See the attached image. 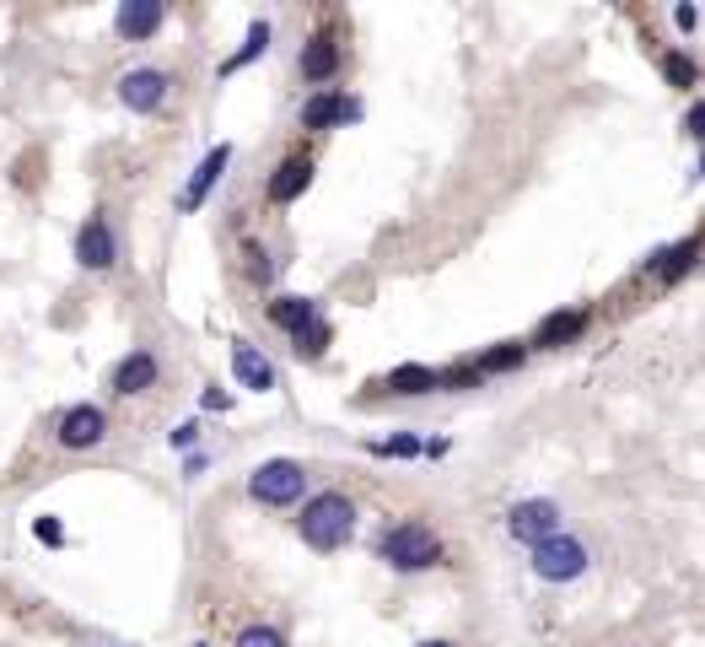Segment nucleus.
Listing matches in <instances>:
<instances>
[{"mask_svg": "<svg viewBox=\"0 0 705 647\" xmlns=\"http://www.w3.org/2000/svg\"><path fill=\"white\" fill-rule=\"evenodd\" d=\"M507 534L534 550V545H544L550 534H561V507H555L550 496H528V502H517V507L507 512Z\"/></svg>", "mask_w": 705, "mask_h": 647, "instance_id": "obj_7", "label": "nucleus"}, {"mask_svg": "<svg viewBox=\"0 0 705 647\" xmlns=\"http://www.w3.org/2000/svg\"><path fill=\"white\" fill-rule=\"evenodd\" d=\"M695 254H701V238H684V243H674V249H657V254L646 259V270H652L657 281H684L690 265H695Z\"/></svg>", "mask_w": 705, "mask_h": 647, "instance_id": "obj_15", "label": "nucleus"}, {"mask_svg": "<svg viewBox=\"0 0 705 647\" xmlns=\"http://www.w3.org/2000/svg\"><path fill=\"white\" fill-rule=\"evenodd\" d=\"M232 372H238V383L254 389V394H270V389H275V367H270V356H265L259 345H248V340L232 345Z\"/></svg>", "mask_w": 705, "mask_h": 647, "instance_id": "obj_14", "label": "nucleus"}, {"mask_svg": "<svg viewBox=\"0 0 705 647\" xmlns=\"http://www.w3.org/2000/svg\"><path fill=\"white\" fill-rule=\"evenodd\" d=\"M674 22H679L684 33H695V22H701V11H695V5H679V11H674Z\"/></svg>", "mask_w": 705, "mask_h": 647, "instance_id": "obj_31", "label": "nucleus"}, {"mask_svg": "<svg viewBox=\"0 0 705 647\" xmlns=\"http://www.w3.org/2000/svg\"><path fill=\"white\" fill-rule=\"evenodd\" d=\"M200 405H205V410H227V405H232V394H227V389H205V394H200Z\"/></svg>", "mask_w": 705, "mask_h": 647, "instance_id": "obj_29", "label": "nucleus"}, {"mask_svg": "<svg viewBox=\"0 0 705 647\" xmlns=\"http://www.w3.org/2000/svg\"><path fill=\"white\" fill-rule=\"evenodd\" d=\"M329 334H334V329H329L323 319H312L307 329H296V334H291V340H296V356H323V351H329Z\"/></svg>", "mask_w": 705, "mask_h": 647, "instance_id": "obj_22", "label": "nucleus"}, {"mask_svg": "<svg viewBox=\"0 0 705 647\" xmlns=\"http://www.w3.org/2000/svg\"><path fill=\"white\" fill-rule=\"evenodd\" d=\"M372 454H377V459H415V454H425V443L415 432H399V437H388V443H372Z\"/></svg>", "mask_w": 705, "mask_h": 647, "instance_id": "obj_23", "label": "nucleus"}, {"mask_svg": "<svg viewBox=\"0 0 705 647\" xmlns=\"http://www.w3.org/2000/svg\"><path fill=\"white\" fill-rule=\"evenodd\" d=\"M238 647H285V637L275 626H243V632H238Z\"/></svg>", "mask_w": 705, "mask_h": 647, "instance_id": "obj_25", "label": "nucleus"}, {"mask_svg": "<svg viewBox=\"0 0 705 647\" xmlns=\"http://www.w3.org/2000/svg\"><path fill=\"white\" fill-rule=\"evenodd\" d=\"M194 647H210V643H194Z\"/></svg>", "mask_w": 705, "mask_h": 647, "instance_id": "obj_33", "label": "nucleus"}, {"mask_svg": "<svg viewBox=\"0 0 705 647\" xmlns=\"http://www.w3.org/2000/svg\"><path fill=\"white\" fill-rule=\"evenodd\" d=\"M167 92H172V76L156 71V65H141V71H125V76H119V103L136 109V114H156V109L167 103Z\"/></svg>", "mask_w": 705, "mask_h": 647, "instance_id": "obj_8", "label": "nucleus"}, {"mask_svg": "<svg viewBox=\"0 0 705 647\" xmlns=\"http://www.w3.org/2000/svg\"><path fill=\"white\" fill-rule=\"evenodd\" d=\"M227 162H232V147H227V141H221V147H210V152H205V162H200V167H194V178H189V183H183V194H178V211H183V216H189V211H200V205H205V194H210V189H216V178H221V173H227Z\"/></svg>", "mask_w": 705, "mask_h": 647, "instance_id": "obj_10", "label": "nucleus"}, {"mask_svg": "<svg viewBox=\"0 0 705 647\" xmlns=\"http://www.w3.org/2000/svg\"><path fill=\"white\" fill-rule=\"evenodd\" d=\"M54 443L65 454H87V448H103L108 443V416L98 405H70L60 421H54Z\"/></svg>", "mask_w": 705, "mask_h": 647, "instance_id": "obj_5", "label": "nucleus"}, {"mask_svg": "<svg viewBox=\"0 0 705 647\" xmlns=\"http://www.w3.org/2000/svg\"><path fill=\"white\" fill-rule=\"evenodd\" d=\"M194 437H200V427H194V421H183V427L172 432V448H194Z\"/></svg>", "mask_w": 705, "mask_h": 647, "instance_id": "obj_30", "label": "nucleus"}, {"mask_svg": "<svg viewBox=\"0 0 705 647\" xmlns=\"http://www.w3.org/2000/svg\"><path fill=\"white\" fill-rule=\"evenodd\" d=\"M587 572V545L571 534H550L544 545H534V578L544 583H576Z\"/></svg>", "mask_w": 705, "mask_h": 647, "instance_id": "obj_4", "label": "nucleus"}, {"mask_svg": "<svg viewBox=\"0 0 705 647\" xmlns=\"http://www.w3.org/2000/svg\"><path fill=\"white\" fill-rule=\"evenodd\" d=\"M701 173H705V167H701Z\"/></svg>", "mask_w": 705, "mask_h": 647, "instance_id": "obj_34", "label": "nucleus"}, {"mask_svg": "<svg viewBox=\"0 0 705 647\" xmlns=\"http://www.w3.org/2000/svg\"><path fill=\"white\" fill-rule=\"evenodd\" d=\"M302 491H307V470L296 459H265L248 475V496L259 507H291V502H302Z\"/></svg>", "mask_w": 705, "mask_h": 647, "instance_id": "obj_3", "label": "nucleus"}, {"mask_svg": "<svg viewBox=\"0 0 705 647\" xmlns=\"http://www.w3.org/2000/svg\"><path fill=\"white\" fill-rule=\"evenodd\" d=\"M377 556L394 567V572H431V567H441V534L431 529V523H415V518H405V523H394L383 540H377Z\"/></svg>", "mask_w": 705, "mask_h": 647, "instance_id": "obj_2", "label": "nucleus"}, {"mask_svg": "<svg viewBox=\"0 0 705 647\" xmlns=\"http://www.w3.org/2000/svg\"><path fill=\"white\" fill-rule=\"evenodd\" d=\"M307 183H312V157H285L281 167H275V178H270V200H275V205H291Z\"/></svg>", "mask_w": 705, "mask_h": 647, "instance_id": "obj_16", "label": "nucleus"}, {"mask_svg": "<svg viewBox=\"0 0 705 647\" xmlns=\"http://www.w3.org/2000/svg\"><path fill=\"white\" fill-rule=\"evenodd\" d=\"M587 308H565V314H550V319L539 324V334H534V345H544V351H555V345H571L581 329H587Z\"/></svg>", "mask_w": 705, "mask_h": 647, "instance_id": "obj_17", "label": "nucleus"}, {"mask_svg": "<svg viewBox=\"0 0 705 647\" xmlns=\"http://www.w3.org/2000/svg\"><path fill=\"white\" fill-rule=\"evenodd\" d=\"M684 130H690V136H695V141L705 147V103H695V109L684 114Z\"/></svg>", "mask_w": 705, "mask_h": 647, "instance_id": "obj_28", "label": "nucleus"}, {"mask_svg": "<svg viewBox=\"0 0 705 647\" xmlns=\"http://www.w3.org/2000/svg\"><path fill=\"white\" fill-rule=\"evenodd\" d=\"M361 119V103L356 98H339V92H312L307 103H302V125L307 130H334V125H356Z\"/></svg>", "mask_w": 705, "mask_h": 647, "instance_id": "obj_9", "label": "nucleus"}, {"mask_svg": "<svg viewBox=\"0 0 705 647\" xmlns=\"http://www.w3.org/2000/svg\"><path fill=\"white\" fill-rule=\"evenodd\" d=\"M296 71H302L312 87H329V81H334V71H339V43H334L329 33L307 38V43H302V60H296Z\"/></svg>", "mask_w": 705, "mask_h": 647, "instance_id": "obj_13", "label": "nucleus"}, {"mask_svg": "<svg viewBox=\"0 0 705 647\" xmlns=\"http://www.w3.org/2000/svg\"><path fill=\"white\" fill-rule=\"evenodd\" d=\"M296 534L312 545V550H345L350 545V534H356V502L345 496V491H318V496H307V507H302V518H296Z\"/></svg>", "mask_w": 705, "mask_h": 647, "instance_id": "obj_1", "label": "nucleus"}, {"mask_svg": "<svg viewBox=\"0 0 705 647\" xmlns=\"http://www.w3.org/2000/svg\"><path fill=\"white\" fill-rule=\"evenodd\" d=\"M663 76H668L674 87H695V76H701V71H695V60H690V54H668V60H663Z\"/></svg>", "mask_w": 705, "mask_h": 647, "instance_id": "obj_24", "label": "nucleus"}, {"mask_svg": "<svg viewBox=\"0 0 705 647\" xmlns=\"http://www.w3.org/2000/svg\"><path fill=\"white\" fill-rule=\"evenodd\" d=\"M76 265L81 270H114L119 265V238H114V221L103 216V211H92L87 221H81V232H76Z\"/></svg>", "mask_w": 705, "mask_h": 647, "instance_id": "obj_6", "label": "nucleus"}, {"mask_svg": "<svg viewBox=\"0 0 705 647\" xmlns=\"http://www.w3.org/2000/svg\"><path fill=\"white\" fill-rule=\"evenodd\" d=\"M421 647H452V643H421Z\"/></svg>", "mask_w": 705, "mask_h": 647, "instance_id": "obj_32", "label": "nucleus"}, {"mask_svg": "<svg viewBox=\"0 0 705 647\" xmlns=\"http://www.w3.org/2000/svg\"><path fill=\"white\" fill-rule=\"evenodd\" d=\"M523 361H528V351H523L517 340H507V345H496V351H485V356L474 361V372H479V378H490V372H517Z\"/></svg>", "mask_w": 705, "mask_h": 647, "instance_id": "obj_21", "label": "nucleus"}, {"mask_svg": "<svg viewBox=\"0 0 705 647\" xmlns=\"http://www.w3.org/2000/svg\"><path fill=\"white\" fill-rule=\"evenodd\" d=\"M265 49H270V22L259 16V22L248 27V38H243V49H238V54H232V60L221 65V76H238V71H243V65H254V60H259Z\"/></svg>", "mask_w": 705, "mask_h": 647, "instance_id": "obj_20", "label": "nucleus"}, {"mask_svg": "<svg viewBox=\"0 0 705 647\" xmlns=\"http://www.w3.org/2000/svg\"><path fill=\"white\" fill-rule=\"evenodd\" d=\"M312 319H318V303H312V297H275V303H270V324L285 329V334L307 329Z\"/></svg>", "mask_w": 705, "mask_h": 647, "instance_id": "obj_19", "label": "nucleus"}, {"mask_svg": "<svg viewBox=\"0 0 705 647\" xmlns=\"http://www.w3.org/2000/svg\"><path fill=\"white\" fill-rule=\"evenodd\" d=\"M156 378H162V361H156V351L141 345L114 367V394H145V389H156Z\"/></svg>", "mask_w": 705, "mask_h": 647, "instance_id": "obj_12", "label": "nucleus"}, {"mask_svg": "<svg viewBox=\"0 0 705 647\" xmlns=\"http://www.w3.org/2000/svg\"><path fill=\"white\" fill-rule=\"evenodd\" d=\"M388 394H436V367H421V361H405V367H394L388 372V383H383Z\"/></svg>", "mask_w": 705, "mask_h": 647, "instance_id": "obj_18", "label": "nucleus"}, {"mask_svg": "<svg viewBox=\"0 0 705 647\" xmlns=\"http://www.w3.org/2000/svg\"><path fill=\"white\" fill-rule=\"evenodd\" d=\"M33 534H38L43 545H65V523H60V518H38V523H33Z\"/></svg>", "mask_w": 705, "mask_h": 647, "instance_id": "obj_27", "label": "nucleus"}, {"mask_svg": "<svg viewBox=\"0 0 705 647\" xmlns=\"http://www.w3.org/2000/svg\"><path fill=\"white\" fill-rule=\"evenodd\" d=\"M248 276H254V281H270V276H275V265H270V254H265L259 243H248Z\"/></svg>", "mask_w": 705, "mask_h": 647, "instance_id": "obj_26", "label": "nucleus"}, {"mask_svg": "<svg viewBox=\"0 0 705 647\" xmlns=\"http://www.w3.org/2000/svg\"><path fill=\"white\" fill-rule=\"evenodd\" d=\"M162 22H167V5H162V0H125V5H119V16H114L119 38H130V43L156 38V33H162Z\"/></svg>", "mask_w": 705, "mask_h": 647, "instance_id": "obj_11", "label": "nucleus"}]
</instances>
